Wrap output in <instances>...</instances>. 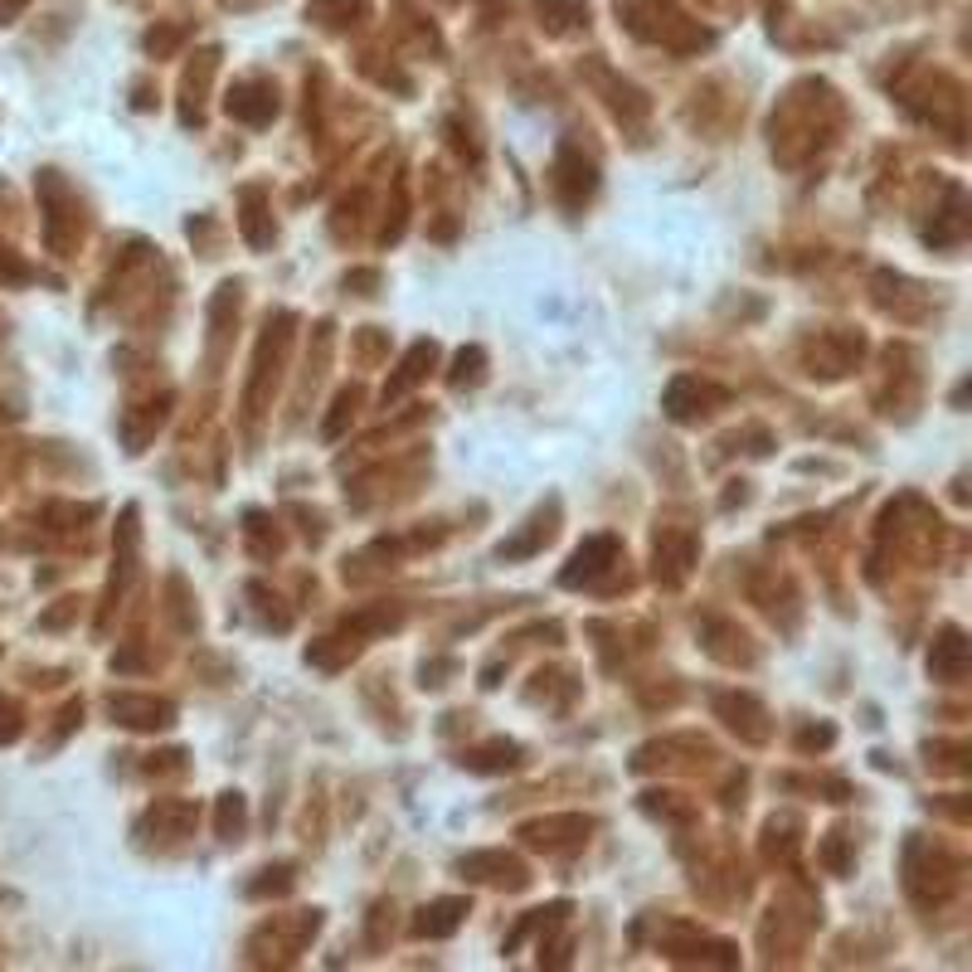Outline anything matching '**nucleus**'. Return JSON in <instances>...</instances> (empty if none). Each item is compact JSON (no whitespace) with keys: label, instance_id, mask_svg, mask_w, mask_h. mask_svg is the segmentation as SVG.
Here are the masks:
<instances>
[{"label":"nucleus","instance_id":"nucleus-5","mask_svg":"<svg viewBox=\"0 0 972 972\" xmlns=\"http://www.w3.org/2000/svg\"><path fill=\"white\" fill-rule=\"evenodd\" d=\"M598 190V171L594 161H584V151H574V146H560L555 156V195L564 210H584V200H589Z\"/></svg>","mask_w":972,"mask_h":972},{"label":"nucleus","instance_id":"nucleus-14","mask_svg":"<svg viewBox=\"0 0 972 972\" xmlns=\"http://www.w3.org/2000/svg\"><path fill=\"white\" fill-rule=\"evenodd\" d=\"M521 764V744L511 739H491L482 744V749H467L462 754V768H472V773H506V768Z\"/></svg>","mask_w":972,"mask_h":972},{"label":"nucleus","instance_id":"nucleus-15","mask_svg":"<svg viewBox=\"0 0 972 972\" xmlns=\"http://www.w3.org/2000/svg\"><path fill=\"white\" fill-rule=\"evenodd\" d=\"M555 516H560V501H550V511H540L535 521H530L525 535L506 540V545H501V560H525V555H535L540 545H550V535H555Z\"/></svg>","mask_w":972,"mask_h":972},{"label":"nucleus","instance_id":"nucleus-7","mask_svg":"<svg viewBox=\"0 0 972 972\" xmlns=\"http://www.w3.org/2000/svg\"><path fill=\"white\" fill-rule=\"evenodd\" d=\"M691 560H696V535H681V530H662L657 535V579L666 589L686 584L691 574Z\"/></svg>","mask_w":972,"mask_h":972},{"label":"nucleus","instance_id":"nucleus-22","mask_svg":"<svg viewBox=\"0 0 972 972\" xmlns=\"http://www.w3.org/2000/svg\"><path fill=\"white\" fill-rule=\"evenodd\" d=\"M35 273H30V263L15 253L10 244H0V282H30Z\"/></svg>","mask_w":972,"mask_h":972},{"label":"nucleus","instance_id":"nucleus-19","mask_svg":"<svg viewBox=\"0 0 972 972\" xmlns=\"http://www.w3.org/2000/svg\"><path fill=\"white\" fill-rule=\"evenodd\" d=\"M482 370H486V355H482V346H467V350H457V360H452V375H448V384H477L482 380Z\"/></svg>","mask_w":972,"mask_h":972},{"label":"nucleus","instance_id":"nucleus-1","mask_svg":"<svg viewBox=\"0 0 972 972\" xmlns=\"http://www.w3.org/2000/svg\"><path fill=\"white\" fill-rule=\"evenodd\" d=\"M39 205H44V244L54 253H69L83 234V210H78V195L74 185L64 180L59 171H39Z\"/></svg>","mask_w":972,"mask_h":972},{"label":"nucleus","instance_id":"nucleus-20","mask_svg":"<svg viewBox=\"0 0 972 972\" xmlns=\"http://www.w3.org/2000/svg\"><path fill=\"white\" fill-rule=\"evenodd\" d=\"M239 832H244V798L224 793L219 798V836L224 841H239Z\"/></svg>","mask_w":972,"mask_h":972},{"label":"nucleus","instance_id":"nucleus-13","mask_svg":"<svg viewBox=\"0 0 972 972\" xmlns=\"http://www.w3.org/2000/svg\"><path fill=\"white\" fill-rule=\"evenodd\" d=\"M433 360H438V346L433 341H418L409 355H404V365H399V375H394L389 384H384V404L389 399H399L404 389H414L418 380H428V370H433Z\"/></svg>","mask_w":972,"mask_h":972},{"label":"nucleus","instance_id":"nucleus-21","mask_svg":"<svg viewBox=\"0 0 972 972\" xmlns=\"http://www.w3.org/2000/svg\"><path fill=\"white\" fill-rule=\"evenodd\" d=\"M20 730H25V710H20L10 696H0V744L20 739Z\"/></svg>","mask_w":972,"mask_h":972},{"label":"nucleus","instance_id":"nucleus-10","mask_svg":"<svg viewBox=\"0 0 972 972\" xmlns=\"http://www.w3.org/2000/svg\"><path fill=\"white\" fill-rule=\"evenodd\" d=\"M929 676L934 681H963L968 676V642L958 628H943L929 647Z\"/></svg>","mask_w":972,"mask_h":972},{"label":"nucleus","instance_id":"nucleus-2","mask_svg":"<svg viewBox=\"0 0 972 972\" xmlns=\"http://www.w3.org/2000/svg\"><path fill=\"white\" fill-rule=\"evenodd\" d=\"M666 418H676V423H700L715 404H725V389H715V384L696 380V375H676L671 384H666Z\"/></svg>","mask_w":972,"mask_h":972},{"label":"nucleus","instance_id":"nucleus-12","mask_svg":"<svg viewBox=\"0 0 972 972\" xmlns=\"http://www.w3.org/2000/svg\"><path fill=\"white\" fill-rule=\"evenodd\" d=\"M467 909H472L467 900H433V904H423V909H418V919H414V934H418V938H448V934H457V924L467 919Z\"/></svg>","mask_w":972,"mask_h":972},{"label":"nucleus","instance_id":"nucleus-6","mask_svg":"<svg viewBox=\"0 0 972 972\" xmlns=\"http://www.w3.org/2000/svg\"><path fill=\"white\" fill-rule=\"evenodd\" d=\"M462 875L486 880V885H501V890H525V885H530L525 861H516V856H506V851H477V856H467V861H462Z\"/></svg>","mask_w":972,"mask_h":972},{"label":"nucleus","instance_id":"nucleus-25","mask_svg":"<svg viewBox=\"0 0 972 972\" xmlns=\"http://www.w3.org/2000/svg\"><path fill=\"white\" fill-rule=\"evenodd\" d=\"M832 739H836V730H827V725H822V730H802L798 734V749H817V744H832Z\"/></svg>","mask_w":972,"mask_h":972},{"label":"nucleus","instance_id":"nucleus-24","mask_svg":"<svg viewBox=\"0 0 972 972\" xmlns=\"http://www.w3.org/2000/svg\"><path fill=\"white\" fill-rule=\"evenodd\" d=\"M822 856H827V866L836 870V875H846V870H851V861H846V851H841V832H832V836H827Z\"/></svg>","mask_w":972,"mask_h":972},{"label":"nucleus","instance_id":"nucleus-18","mask_svg":"<svg viewBox=\"0 0 972 972\" xmlns=\"http://www.w3.org/2000/svg\"><path fill=\"white\" fill-rule=\"evenodd\" d=\"M535 10H540V20H550V30L589 20V5H584V0H535Z\"/></svg>","mask_w":972,"mask_h":972},{"label":"nucleus","instance_id":"nucleus-3","mask_svg":"<svg viewBox=\"0 0 972 972\" xmlns=\"http://www.w3.org/2000/svg\"><path fill=\"white\" fill-rule=\"evenodd\" d=\"M618 555H623V545H618V535H589L579 550L569 555V564L560 569V584L564 589H579V584H594L598 574H608L618 564Z\"/></svg>","mask_w":972,"mask_h":972},{"label":"nucleus","instance_id":"nucleus-16","mask_svg":"<svg viewBox=\"0 0 972 972\" xmlns=\"http://www.w3.org/2000/svg\"><path fill=\"white\" fill-rule=\"evenodd\" d=\"M934 248H953V244H963L968 239V210H963V190H948V210H943V219H938V229H929L924 234Z\"/></svg>","mask_w":972,"mask_h":972},{"label":"nucleus","instance_id":"nucleus-17","mask_svg":"<svg viewBox=\"0 0 972 972\" xmlns=\"http://www.w3.org/2000/svg\"><path fill=\"white\" fill-rule=\"evenodd\" d=\"M263 214H268V210H263V190H258V185H248V190H244V214H239V229H244V239L253 244V248H268V244H273V224H268Z\"/></svg>","mask_w":972,"mask_h":972},{"label":"nucleus","instance_id":"nucleus-26","mask_svg":"<svg viewBox=\"0 0 972 972\" xmlns=\"http://www.w3.org/2000/svg\"><path fill=\"white\" fill-rule=\"evenodd\" d=\"M20 5H25V0H0V25H10V15H15Z\"/></svg>","mask_w":972,"mask_h":972},{"label":"nucleus","instance_id":"nucleus-23","mask_svg":"<svg viewBox=\"0 0 972 972\" xmlns=\"http://www.w3.org/2000/svg\"><path fill=\"white\" fill-rule=\"evenodd\" d=\"M355 399H360L355 389H346L341 399H336V414H331V423H326V438H336V433H341V423H346L350 414H355Z\"/></svg>","mask_w":972,"mask_h":972},{"label":"nucleus","instance_id":"nucleus-4","mask_svg":"<svg viewBox=\"0 0 972 972\" xmlns=\"http://www.w3.org/2000/svg\"><path fill=\"white\" fill-rule=\"evenodd\" d=\"M224 112H229L234 122H248V127H268V122L278 117V88L268 83V78H244V83L229 88Z\"/></svg>","mask_w":972,"mask_h":972},{"label":"nucleus","instance_id":"nucleus-11","mask_svg":"<svg viewBox=\"0 0 972 972\" xmlns=\"http://www.w3.org/2000/svg\"><path fill=\"white\" fill-rule=\"evenodd\" d=\"M715 710L725 715L730 730L744 734V739H754V744L768 739V725H764L768 715H764V705L754 696H715Z\"/></svg>","mask_w":972,"mask_h":972},{"label":"nucleus","instance_id":"nucleus-8","mask_svg":"<svg viewBox=\"0 0 972 972\" xmlns=\"http://www.w3.org/2000/svg\"><path fill=\"white\" fill-rule=\"evenodd\" d=\"M112 720H122L132 730H166L176 725V705L151 696H112Z\"/></svg>","mask_w":972,"mask_h":972},{"label":"nucleus","instance_id":"nucleus-9","mask_svg":"<svg viewBox=\"0 0 972 972\" xmlns=\"http://www.w3.org/2000/svg\"><path fill=\"white\" fill-rule=\"evenodd\" d=\"M589 832H594L589 817H550V822H530V827H521L525 846H545V851H560V846H579Z\"/></svg>","mask_w":972,"mask_h":972}]
</instances>
